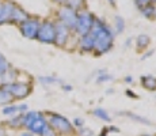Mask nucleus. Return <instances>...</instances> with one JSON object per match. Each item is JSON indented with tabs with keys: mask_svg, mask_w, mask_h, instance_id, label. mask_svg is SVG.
<instances>
[{
	"mask_svg": "<svg viewBox=\"0 0 156 136\" xmlns=\"http://www.w3.org/2000/svg\"><path fill=\"white\" fill-rule=\"evenodd\" d=\"M56 26V37H55V45L57 48H65L68 45V42L71 41L72 33L65 25H62L61 22H55Z\"/></svg>",
	"mask_w": 156,
	"mask_h": 136,
	"instance_id": "8",
	"label": "nucleus"
},
{
	"mask_svg": "<svg viewBox=\"0 0 156 136\" xmlns=\"http://www.w3.org/2000/svg\"><path fill=\"white\" fill-rule=\"evenodd\" d=\"M125 27H126V23H125L124 18L121 17V15H115L114 17V26H113V33L114 35H118V34H122L125 30Z\"/></svg>",
	"mask_w": 156,
	"mask_h": 136,
	"instance_id": "17",
	"label": "nucleus"
},
{
	"mask_svg": "<svg viewBox=\"0 0 156 136\" xmlns=\"http://www.w3.org/2000/svg\"><path fill=\"white\" fill-rule=\"evenodd\" d=\"M107 2L110 3V6H113V7H115V2H117V0H107Z\"/></svg>",
	"mask_w": 156,
	"mask_h": 136,
	"instance_id": "40",
	"label": "nucleus"
},
{
	"mask_svg": "<svg viewBox=\"0 0 156 136\" xmlns=\"http://www.w3.org/2000/svg\"><path fill=\"white\" fill-rule=\"evenodd\" d=\"M107 135H109V131H107V129H105V131H102V134L99 136H107Z\"/></svg>",
	"mask_w": 156,
	"mask_h": 136,
	"instance_id": "39",
	"label": "nucleus"
},
{
	"mask_svg": "<svg viewBox=\"0 0 156 136\" xmlns=\"http://www.w3.org/2000/svg\"><path fill=\"white\" fill-rule=\"evenodd\" d=\"M92 114H94V117H97L98 120H101V121H103V123H112V116H110L109 112L103 108H95L94 110H92Z\"/></svg>",
	"mask_w": 156,
	"mask_h": 136,
	"instance_id": "19",
	"label": "nucleus"
},
{
	"mask_svg": "<svg viewBox=\"0 0 156 136\" xmlns=\"http://www.w3.org/2000/svg\"><path fill=\"white\" fill-rule=\"evenodd\" d=\"M140 84L143 86V89L155 93L156 91V76H154V75H143L140 78Z\"/></svg>",
	"mask_w": 156,
	"mask_h": 136,
	"instance_id": "14",
	"label": "nucleus"
},
{
	"mask_svg": "<svg viewBox=\"0 0 156 136\" xmlns=\"http://www.w3.org/2000/svg\"><path fill=\"white\" fill-rule=\"evenodd\" d=\"M29 110V105L27 104H8L2 108V114L8 117H14L16 114H22V113H26Z\"/></svg>",
	"mask_w": 156,
	"mask_h": 136,
	"instance_id": "11",
	"label": "nucleus"
},
{
	"mask_svg": "<svg viewBox=\"0 0 156 136\" xmlns=\"http://www.w3.org/2000/svg\"><path fill=\"white\" fill-rule=\"evenodd\" d=\"M77 49L82 53H94L95 50V38L91 33L77 38Z\"/></svg>",
	"mask_w": 156,
	"mask_h": 136,
	"instance_id": "10",
	"label": "nucleus"
},
{
	"mask_svg": "<svg viewBox=\"0 0 156 136\" xmlns=\"http://www.w3.org/2000/svg\"><path fill=\"white\" fill-rule=\"evenodd\" d=\"M55 2L57 3V4H60V6H65V3H67V0H55Z\"/></svg>",
	"mask_w": 156,
	"mask_h": 136,
	"instance_id": "37",
	"label": "nucleus"
},
{
	"mask_svg": "<svg viewBox=\"0 0 156 136\" xmlns=\"http://www.w3.org/2000/svg\"><path fill=\"white\" fill-rule=\"evenodd\" d=\"M112 80H113V75H110L109 72H105V74L98 75L95 83H97V84H105V83H107V82H112Z\"/></svg>",
	"mask_w": 156,
	"mask_h": 136,
	"instance_id": "25",
	"label": "nucleus"
},
{
	"mask_svg": "<svg viewBox=\"0 0 156 136\" xmlns=\"http://www.w3.org/2000/svg\"><path fill=\"white\" fill-rule=\"evenodd\" d=\"M154 18H155V19H156V11H155V17H154Z\"/></svg>",
	"mask_w": 156,
	"mask_h": 136,
	"instance_id": "44",
	"label": "nucleus"
},
{
	"mask_svg": "<svg viewBox=\"0 0 156 136\" xmlns=\"http://www.w3.org/2000/svg\"><path fill=\"white\" fill-rule=\"evenodd\" d=\"M118 116H124V117H128L134 123H139V124H143V125H151V121L148 119H145L144 116H140V114H136V113H132V112H118Z\"/></svg>",
	"mask_w": 156,
	"mask_h": 136,
	"instance_id": "15",
	"label": "nucleus"
},
{
	"mask_svg": "<svg viewBox=\"0 0 156 136\" xmlns=\"http://www.w3.org/2000/svg\"><path fill=\"white\" fill-rule=\"evenodd\" d=\"M106 94H107V95L113 94V90H112V89H109V90H107V91H106Z\"/></svg>",
	"mask_w": 156,
	"mask_h": 136,
	"instance_id": "41",
	"label": "nucleus"
},
{
	"mask_svg": "<svg viewBox=\"0 0 156 136\" xmlns=\"http://www.w3.org/2000/svg\"><path fill=\"white\" fill-rule=\"evenodd\" d=\"M154 53H155V50H154V49H151V50H147V52H145V53H144L143 56H141V60H147V59H148V57H151Z\"/></svg>",
	"mask_w": 156,
	"mask_h": 136,
	"instance_id": "31",
	"label": "nucleus"
},
{
	"mask_svg": "<svg viewBox=\"0 0 156 136\" xmlns=\"http://www.w3.org/2000/svg\"><path fill=\"white\" fill-rule=\"evenodd\" d=\"M8 93L12 97L14 101H22V99L27 98L33 91V84L30 82H25V80H15L7 84H2Z\"/></svg>",
	"mask_w": 156,
	"mask_h": 136,
	"instance_id": "3",
	"label": "nucleus"
},
{
	"mask_svg": "<svg viewBox=\"0 0 156 136\" xmlns=\"http://www.w3.org/2000/svg\"><path fill=\"white\" fill-rule=\"evenodd\" d=\"M57 19L62 25L67 26L71 31H73L75 26H76V20H77V11L72 10V8L67 7V6H61L58 8V11H57Z\"/></svg>",
	"mask_w": 156,
	"mask_h": 136,
	"instance_id": "6",
	"label": "nucleus"
},
{
	"mask_svg": "<svg viewBox=\"0 0 156 136\" xmlns=\"http://www.w3.org/2000/svg\"><path fill=\"white\" fill-rule=\"evenodd\" d=\"M61 90H62V91H64V93H71L72 90H73V87H72L71 84L62 83V84H61Z\"/></svg>",
	"mask_w": 156,
	"mask_h": 136,
	"instance_id": "30",
	"label": "nucleus"
},
{
	"mask_svg": "<svg viewBox=\"0 0 156 136\" xmlns=\"http://www.w3.org/2000/svg\"><path fill=\"white\" fill-rule=\"evenodd\" d=\"M12 102H14V99H12V97L10 95V93L3 86H0V108L5 106V105H8V104H12Z\"/></svg>",
	"mask_w": 156,
	"mask_h": 136,
	"instance_id": "21",
	"label": "nucleus"
},
{
	"mask_svg": "<svg viewBox=\"0 0 156 136\" xmlns=\"http://www.w3.org/2000/svg\"><path fill=\"white\" fill-rule=\"evenodd\" d=\"M7 128L11 129H19L22 128V114H16L14 117H8L7 121H5Z\"/></svg>",
	"mask_w": 156,
	"mask_h": 136,
	"instance_id": "20",
	"label": "nucleus"
},
{
	"mask_svg": "<svg viewBox=\"0 0 156 136\" xmlns=\"http://www.w3.org/2000/svg\"><path fill=\"white\" fill-rule=\"evenodd\" d=\"M41 136H58V135L56 134V132H55V129H53L52 127H50V125H48L46 128H45V131L42 132V135H41Z\"/></svg>",
	"mask_w": 156,
	"mask_h": 136,
	"instance_id": "28",
	"label": "nucleus"
},
{
	"mask_svg": "<svg viewBox=\"0 0 156 136\" xmlns=\"http://www.w3.org/2000/svg\"><path fill=\"white\" fill-rule=\"evenodd\" d=\"M65 6L79 13L80 10H83V8H84V0H67Z\"/></svg>",
	"mask_w": 156,
	"mask_h": 136,
	"instance_id": "24",
	"label": "nucleus"
},
{
	"mask_svg": "<svg viewBox=\"0 0 156 136\" xmlns=\"http://www.w3.org/2000/svg\"><path fill=\"white\" fill-rule=\"evenodd\" d=\"M40 25H41L40 19H37V18H29V19H26L25 22L19 25V31L22 33V35L25 38L35 40V38H37L38 29H40Z\"/></svg>",
	"mask_w": 156,
	"mask_h": 136,
	"instance_id": "7",
	"label": "nucleus"
},
{
	"mask_svg": "<svg viewBox=\"0 0 156 136\" xmlns=\"http://www.w3.org/2000/svg\"><path fill=\"white\" fill-rule=\"evenodd\" d=\"M124 82H125L126 84H133V83H134V79H133V76L128 75V76H125V78H124Z\"/></svg>",
	"mask_w": 156,
	"mask_h": 136,
	"instance_id": "32",
	"label": "nucleus"
},
{
	"mask_svg": "<svg viewBox=\"0 0 156 136\" xmlns=\"http://www.w3.org/2000/svg\"><path fill=\"white\" fill-rule=\"evenodd\" d=\"M125 94H126L128 97H130V98H137V94H133V91H132V90H126V91H125Z\"/></svg>",
	"mask_w": 156,
	"mask_h": 136,
	"instance_id": "35",
	"label": "nucleus"
},
{
	"mask_svg": "<svg viewBox=\"0 0 156 136\" xmlns=\"http://www.w3.org/2000/svg\"><path fill=\"white\" fill-rule=\"evenodd\" d=\"M134 44H136L137 50H147V48L151 44V37L147 34H140V35H137V38L134 40Z\"/></svg>",
	"mask_w": 156,
	"mask_h": 136,
	"instance_id": "18",
	"label": "nucleus"
},
{
	"mask_svg": "<svg viewBox=\"0 0 156 136\" xmlns=\"http://www.w3.org/2000/svg\"><path fill=\"white\" fill-rule=\"evenodd\" d=\"M151 3L152 4H156V0H151Z\"/></svg>",
	"mask_w": 156,
	"mask_h": 136,
	"instance_id": "42",
	"label": "nucleus"
},
{
	"mask_svg": "<svg viewBox=\"0 0 156 136\" xmlns=\"http://www.w3.org/2000/svg\"><path fill=\"white\" fill-rule=\"evenodd\" d=\"M141 136H152V135H141Z\"/></svg>",
	"mask_w": 156,
	"mask_h": 136,
	"instance_id": "43",
	"label": "nucleus"
},
{
	"mask_svg": "<svg viewBox=\"0 0 156 136\" xmlns=\"http://www.w3.org/2000/svg\"><path fill=\"white\" fill-rule=\"evenodd\" d=\"M48 125L49 124H48V120H46V114L42 113V112H38L37 116L34 117V120L27 125L26 131H29L30 134H33L35 136H41Z\"/></svg>",
	"mask_w": 156,
	"mask_h": 136,
	"instance_id": "9",
	"label": "nucleus"
},
{
	"mask_svg": "<svg viewBox=\"0 0 156 136\" xmlns=\"http://www.w3.org/2000/svg\"><path fill=\"white\" fill-rule=\"evenodd\" d=\"M90 33L95 38V50H94L95 56L106 54L113 49L115 35H114L112 27L107 25L103 19L95 17L94 25H92V29Z\"/></svg>",
	"mask_w": 156,
	"mask_h": 136,
	"instance_id": "1",
	"label": "nucleus"
},
{
	"mask_svg": "<svg viewBox=\"0 0 156 136\" xmlns=\"http://www.w3.org/2000/svg\"><path fill=\"white\" fill-rule=\"evenodd\" d=\"M30 15L26 13L25 10H23L22 7H19V6H15L14 10H12V14H11V20L10 23H15V25L19 26L20 23H23L26 19H29Z\"/></svg>",
	"mask_w": 156,
	"mask_h": 136,
	"instance_id": "13",
	"label": "nucleus"
},
{
	"mask_svg": "<svg viewBox=\"0 0 156 136\" xmlns=\"http://www.w3.org/2000/svg\"><path fill=\"white\" fill-rule=\"evenodd\" d=\"M132 44H133V38L130 37V38H128V40L124 42V46H125V48H130Z\"/></svg>",
	"mask_w": 156,
	"mask_h": 136,
	"instance_id": "33",
	"label": "nucleus"
},
{
	"mask_svg": "<svg viewBox=\"0 0 156 136\" xmlns=\"http://www.w3.org/2000/svg\"><path fill=\"white\" fill-rule=\"evenodd\" d=\"M15 4L11 2H2L0 0V25L10 23L11 14H12Z\"/></svg>",
	"mask_w": 156,
	"mask_h": 136,
	"instance_id": "12",
	"label": "nucleus"
},
{
	"mask_svg": "<svg viewBox=\"0 0 156 136\" xmlns=\"http://www.w3.org/2000/svg\"><path fill=\"white\" fill-rule=\"evenodd\" d=\"M84 119L83 117H75L73 120H72V125H73V128H76V129H79V128H83L84 127Z\"/></svg>",
	"mask_w": 156,
	"mask_h": 136,
	"instance_id": "26",
	"label": "nucleus"
},
{
	"mask_svg": "<svg viewBox=\"0 0 156 136\" xmlns=\"http://www.w3.org/2000/svg\"><path fill=\"white\" fill-rule=\"evenodd\" d=\"M134 4H136V7L140 10V8H143V7H145V6L151 4V0H134Z\"/></svg>",
	"mask_w": 156,
	"mask_h": 136,
	"instance_id": "29",
	"label": "nucleus"
},
{
	"mask_svg": "<svg viewBox=\"0 0 156 136\" xmlns=\"http://www.w3.org/2000/svg\"><path fill=\"white\" fill-rule=\"evenodd\" d=\"M0 136H8L7 129H5L4 125H0Z\"/></svg>",
	"mask_w": 156,
	"mask_h": 136,
	"instance_id": "34",
	"label": "nucleus"
},
{
	"mask_svg": "<svg viewBox=\"0 0 156 136\" xmlns=\"http://www.w3.org/2000/svg\"><path fill=\"white\" fill-rule=\"evenodd\" d=\"M155 11H156V6L155 4H148V6H145V7H143V8H140V13H141V15L144 18H154L155 17Z\"/></svg>",
	"mask_w": 156,
	"mask_h": 136,
	"instance_id": "23",
	"label": "nucleus"
},
{
	"mask_svg": "<svg viewBox=\"0 0 156 136\" xmlns=\"http://www.w3.org/2000/svg\"><path fill=\"white\" fill-rule=\"evenodd\" d=\"M77 134H79V136H94V132H92V129L87 128L86 125L83 127V128L77 129Z\"/></svg>",
	"mask_w": 156,
	"mask_h": 136,
	"instance_id": "27",
	"label": "nucleus"
},
{
	"mask_svg": "<svg viewBox=\"0 0 156 136\" xmlns=\"http://www.w3.org/2000/svg\"><path fill=\"white\" fill-rule=\"evenodd\" d=\"M11 67H12V65L10 64V61H8L7 59H5V56L0 53V80H2V78L4 76L5 72H7Z\"/></svg>",
	"mask_w": 156,
	"mask_h": 136,
	"instance_id": "22",
	"label": "nucleus"
},
{
	"mask_svg": "<svg viewBox=\"0 0 156 136\" xmlns=\"http://www.w3.org/2000/svg\"><path fill=\"white\" fill-rule=\"evenodd\" d=\"M94 19H95V15L90 13L88 10H84V8L80 10L77 13V20H76V26H75L73 33L77 37L88 34L92 29V25H94Z\"/></svg>",
	"mask_w": 156,
	"mask_h": 136,
	"instance_id": "4",
	"label": "nucleus"
},
{
	"mask_svg": "<svg viewBox=\"0 0 156 136\" xmlns=\"http://www.w3.org/2000/svg\"><path fill=\"white\" fill-rule=\"evenodd\" d=\"M55 37H56V26H55V22L53 20H42L40 25V29H38V33H37V38L40 42L42 44H46V45H50V44H55Z\"/></svg>",
	"mask_w": 156,
	"mask_h": 136,
	"instance_id": "5",
	"label": "nucleus"
},
{
	"mask_svg": "<svg viewBox=\"0 0 156 136\" xmlns=\"http://www.w3.org/2000/svg\"><path fill=\"white\" fill-rule=\"evenodd\" d=\"M107 131H110V132H119V129L118 128H115V127H110Z\"/></svg>",
	"mask_w": 156,
	"mask_h": 136,
	"instance_id": "38",
	"label": "nucleus"
},
{
	"mask_svg": "<svg viewBox=\"0 0 156 136\" xmlns=\"http://www.w3.org/2000/svg\"><path fill=\"white\" fill-rule=\"evenodd\" d=\"M46 120L48 124L55 129L57 135H64V136L73 135L75 128L72 125V121H69L62 114L56 113V112H50V113H46Z\"/></svg>",
	"mask_w": 156,
	"mask_h": 136,
	"instance_id": "2",
	"label": "nucleus"
},
{
	"mask_svg": "<svg viewBox=\"0 0 156 136\" xmlns=\"http://www.w3.org/2000/svg\"><path fill=\"white\" fill-rule=\"evenodd\" d=\"M19 136H35V135H33V134H30L29 131H25V132H22Z\"/></svg>",
	"mask_w": 156,
	"mask_h": 136,
	"instance_id": "36",
	"label": "nucleus"
},
{
	"mask_svg": "<svg viewBox=\"0 0 156 136\" xmlns=\"http://www.w3.org/2000/svg\"><path fill=\"white\" fill-rule=\"evenodd\" d=\"M38 82H40L42 86H55V84H60L61 86L64 82H62L60 78H57V76H50V75H44V76H40L38 78Z\"/></svg>",
	"mask_w": 156,
	"mask_h": 136,
	"instance_id": "16",
	"label": "nucleus"
}]
</instances>
